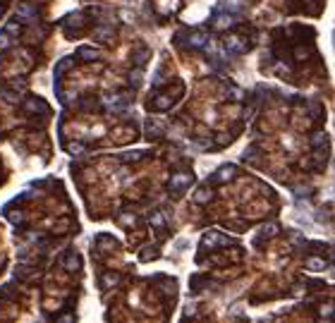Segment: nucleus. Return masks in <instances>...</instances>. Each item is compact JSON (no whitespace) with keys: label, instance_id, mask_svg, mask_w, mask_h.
Wrapping results in <instances>:
<instances>
[{"label":"nucleus","instance_id":"36","mask_svg":"<svg viewBox=\"0 0 335 323\" xmlns=\"http://www.w3.org/2000/svg\"><path fill=\"white\" fill-rule=\"evenodd\" d=\"M0 62H2V55H0Z\"/></svg>","mask_w":335,"mask_h":323},{"label":"nucleus","instance_id":"16","mask_svg":"<svg viewBox=\"0 0 335 323\" xmlns=\"http://www.w3.org/2000/svg\"><path fill=\"white\" fill-rule=\"evenodd\" d=\"M235 22H237V19H235V17H230V15H218V17L213 19V27H216L218 31H225V29H230Z\"/></svg>","mask_w":335,"mask_h":323},{"label":"nucleus","instance_id":"22","mask_svg":"<svg viewBox=\"0 0 335 323\" xmlns=\"http://www.w3.org/2000/svg\"><path fill=\"white\" fill-rule=\"evenodd\" d=\"M149 223H151L156 230H163V228H166V215H163L161 211H153L151 218H149Z\"/></svg>","mask_w":335,"mask_h":323},{"label":"nucleus","instance_id":"26","mask_svg":"<svg viewBox=\"0 0 335 323\" xmlns=\"http://www.w3.org/2000/svg\"><path fill=\"white\" fill-rule=\"evenodd\" d=\"M117 223H120V225H127V228H132V225H137V215L122 213V215H117Z\"/></svg>","mask_w":335,"mask_h":323},{"label":"nucleus","instance_id":"35","mask_svg":"<svg viewBox=\"0 0 335 323\" xmlns=\"http://www.w3.org/2000/svg\"><path fill=\"white\" fill-rule=\"evenodd\" d=\"M2 12H5V5H2V2H0V17H2Z\"/></svg>","mask_w":335,"mask_h":323},{"label":"nucleus","instance_id":"2","mask_svg":"<svg viewBox=\"0 0 335 323\" xmlns=\"http://www.w3.org/2000/svg\"><path fill=\"white\" fill-rule=\"evenodd\" d=\"M223 48L227 55H242V53L249 48V43H247L240 34H227L223 38Z\"/></svg>","mask_w":335,"mask_h":323},{"label":"nucleus","instance_id":"23","mask_svg":"<svg viewBox=\"0 0 335 323\" xmlns=\"http://www.w3.org/2000/svg\"><path fill=\"white\" fill-rule=\"evenodd\" d=\"M158 256H161L158 247H146V249H141V254H139L141 261H151V259H158Z\"/></svg>","mask_w":335,"mask_h":323},{"label":"nucleus","instance_id":"9","mask_svg":"<svg viewBox=\"0 0 335 323\" xmlns=\"http://www.w3.org/2000/svg\"><path fill=\"white\" fill-rule=\"evenodd\" d=\"M17 22L22 24V22H34L36 19V7L31 5V2H19L17 5Z\"/></svg>","mask_w":335,"mask_h":323},{"label":"nucleus","instance_id":"5","mask_svg":"<svg viewBox=\"0 0 335 323\" xmlns=\"http://www.w3.org/2000/svg\"><path fill=\"white\" fill-rule=\"evenodd\" d=\"M227 244H232V239L218 235V233H206L204 239H201V247H204V249H218V247H227Z\"/></svg>","mask_w":335,"mask_h":323},{"label":"nucleus","instance_id":"15","mask_svg":"<svg viewBox=\"0 0 335 323\" xmlns=\"http://www.w3.org/2000/svg\"><path fill=\"white\" fill-rule=\"evenodd\" d=\"M93 36H96L101 43H111V38L115 36V29H112V27H96V29H93Z\"/></svg>","mask_w":335,"mask_h":323},{"label":"nucleus","instance_id":"20","mask_svg":"<svg viewBox=\"0 0 335 323\" xmlns=\"http://www.w3.org/2000/svg\"><path fill=\"white\" fill-rule=\"evenodd\" d=\"M307 270H323L326 268V259H321V256H307Z\"/></svg>","mask_w":335,"mask_h":323},{"label":"nucleus","instance_id":"32","mask_svg":"<svg viewBox=\"0 0 335 323\" xmlns=\"http://www.w3.org/2000/svg\"><path fill=\"white\" fill-rule=\"evenodd\" d=\"M244 161H251V163H256V161H259V153H256V148H247V153H244Z\"/></svg>","mask_w":335,"mask_h":323},{"label":"nucleus","instance_id":"31","mask_svg":"<svg viewBox=\"0 0 335 323\" xmlns=\"http://www.w3.org/2000/svg\"><path fill=\"white\" fill-rule=\"evenodd\" d=\"M67 151H70L72 156H82L84 151H86V146H84V144H77V142H74V144H70V146H67Z\"/></svg>","mask_w":335,"mask_h":323},{"label":"nucleus","instance_id":"1","mask_svg":"<svg viewBox=\"0 0 335 323\" xmlns=\"http://www.w3.org/2000/svg\"><path fill=\"white\" fill-rule=\"evenodd\" d=\"M192 182H194L192 173H175V175L170 177V182H168V192L172 197H180V194H185L187 187H192Z\"/></svg>","mask_w":335,"mask_h":323},{"label":"nucleus","instance_id":"11","mask_svg":"<svg viewBox=\"0 0 335 323\" xmlns=\"http://www.w3.org/2000/svg\"><path fill=\"white\" fill-rule=\"evenodd\" d=\"M62 266H65V270H70V273H77V270L82 268V259H79V254H77V251H70V254H65Z\"/></svg>","mask_w":335,"mask_h":323},{"label":"nucleus","instance_id":"12","mask_svg":"<svg viewBox=\"0 0 335 323\" xmlns=\"http://www.w3.org/2000/svg\"><path fill=\"white\" fill-rule=\"evenodd\" d=\"M74 58L82 60V62H93V60H98V51L91 48V46H79L77 53H74Z\"/></svg>","mask_w":335,"mask_h":323},{"label":"nucleus","instance_id":"34","mask_svg":"<svg viewBox=\"0 0 335 323\" xmlns=\"http://www.w3.org/2000/svg\"><path fill=\"white\" fill-rule=\"evenodd\" d=\"M232 228H235L237 233H244V230H247V228H244V223H232Z\"/></svg>","mask_w":335,"mask_h":323},{"label":"nucleus","instance_id":"28","mask_svg":"<svg viewBox=\"0 0 335 323\" xmlns=\"http://www.w3.org/2000/svg\"><path fill=\"white\" fill-rule=\"evenodd\" d=\"M130 84H132V87H139L141 84V67H137V70L130 72Z\"/></svg>","mask_w":335,"mask_h":323},{"label":"nucleus","instance_id":"13","mask_svg":"<svg viewBox=\"0 0 335 323\" xmlns=\"http://www.w3.org/2000/svg\"><path fill=\"white\" fill-rule=\"evenodd\" d=\"M235 139H237V132H218L216 139H213L211 144L216 148H223V146H227V144H232Z\"/></svg>","mask_w":335,"mask_h":323},{"label":"nucleus","instance_id":"14","mask_svg":"<svg viewBox=\"0 0 335 323\" xmlns=\"http://www.w3.org/2000/svg\"><path fill=\"white\" fill-rule=\"evenodd\" d=\"M309 144H311L314 148H323L326 144H328V134H326L323 129H316V132L309 137Z\"/></svg>","mask_w":335,"mask_h":323},{"label":"nucleus","instance_id":"25","mask_svg":"<svg viewBox=\"0 0 335 323\" xmlns=\"http://www.w3.org/2000/svg\"><path fill=\"white\" fill-rule=\"evenodd\" d=\"M211 197H213V189H201V192H196L194 194V201L196 204H206V201H211Z\"/></svg>","mask_w":335,"mask_h":323},{"label":"nucleus","instance_id":"3","mask_svg":"<svg viewBox=\"0 0 335 323\" xmlns=\"http://www.w3.org/2000/svg\"><path fill=\"white\" fill-rule=\"evenodd\" d=\"M237 175V168L235 165H221L213 175L208 177L206 182H208V187H218V184H225V182H230L232 177Z\"/></svg>","mask_w":335,"mask_h":323},{"label":"nucleus","instance_id":"8","mask_svg":"<svg viewBox=\"0 0 335 323\" xmlns=\"http://www.w3.org/2000/svg\"><path fill=\"white\" fill-rule=\"evenodd\" d=\"M206 43H208V34H204V31H194V34L185 36V48H194V51H201Z\"/></svg>","mask_w":335,"mask_h":323},{"label":"nucleus","instance_id":"24","mask_svg":"<svg viewBox=\"0 0 335 323\" xmlns=\"http://www.w3.org/2000/svg\"><path fill=\"white\" fill-rule=\"evenodd\" d=\"M117 280H120L117 273H106V275L101 278V287H103V290H111V287L117 285Z\"/></svg>","mask_w":335,"mask_h":323},{"label":"nucleus","instance_id":"33","mask_svg":"<svg viewBox=\"0 0 335 323\" xmlns=\"http://www.w3.org/2000/svg\"><path fill=\"white\" fill-rule=\"evenodd\" d=\"M295 58H297V60H307L309 58L307 48H297V51H295Z\"/></svg>","mask_w":335,"mask_h":323},{"label":"nucleus","instance_id":"10","mask_svg":"<svg viewBox=\"0 0 335 323\" xmlns=\"http://www.w3.org/2000/svg\"><path fill=\"white\" fill-rule=\"evenodd\" d=\"M166 134V122H161V120H146V137L149 139H161Z\"/></svg>","mask_w":335,"mask_h":323},{"label":"nucleus","instance_id":"18","mask_svg":"<svg viewBox=\"0 0 335 323\" xmlns=\"http://www.w3.org/2000/svg\"><path fill=\"white\" fill-rule=\"evenodd\" d=\"M120 158H122V161H127V163H137V161L149 158V151H125Z\"/></svg>","mask_w":335,"mask_h":323},{"label":"nucleus","instance_id":"19","mask_svg":"<svg viewBox=\"0 0 335 323\" xmlns=\"http://www.w3.org/2000/svg\"><path fill=\"white\" fill-rule=\"evenodd\" d=\"M132 60H134V65H137V67H144V65H146V60H149V48H146V46H139V48L132 53Z\"/></svg>","mask_w":335,"mask_h":323},{"label":"nucleus","instance_id":"17","mask_svg":"<svg viewBox=\"0 0 335 323\" xmlns=\"http://www.w3.org/2000/svg\"><path fill=\"white\" fill-rule=\"evenodd\" d=\"M74 62H77V58H74V55H65V58L56 65V77H62V74H65V72H67Z\"/></svg>","mask_w":335,"mask_h":323},{"label":"nucleus","instance_id":"29","mask_svg":"<svg viewBox=\"0 0 335 323\" xmlns=\"http://www.w3.org/2000/svg\"><path fill=\"white\" fill-rule=\"evenodd\" d=\"M5 31H7L10 36H15V34H19V31H22V27H19V22L15 19V22H7V24H5Z\"/></svg>","mask_w":335,"mask_h":323},{"label":"nucleus","instance_id":"27","mask_svg":"<svg viewBox=\"0 0 335 323\" xmlns=\"http://www.w3.org/2000/svg\"><path fill=\"white\" fill-rule=\"evenodd\" d=\"M10 46H12V36L2 29V31H0V51H7Z\"/></svg>","mask_w":335,"mask_h":323},{"label":"nucleus","instance_id":"21","mask_svg":"<svg viewBox=\"0 0 335 323\" xmlns=\"http://www.w3.org/2000/svg\"><path fill=\"white\" fill-rule=\"evenodd\" d=\"M0 96H2L7 103H22V98H24L17 89H5V91H0Z\"/></svg>","mask_w":335,"mask_h":323},{"label":"nucleus","instance_id":"4","mask_svg":"<svg viewBox=\"0 0 335 323\" xmlns=\"http://www.w3.org/2000/svg\"><path fill=\"white\" fill-rule=\"evenodd\" d=\"M127 101H130L127 93H103L101 96V106L106 110H120V108L127 106Z\"/></svg>","mask_w":335,"mask_h":323},{"label":"nucleus","instance_id":"6","mask_svg":"<svg viewBox=\"0 0 335 323\" xmlns=\"http://www.w3.org/2000/svg\"><path fill=\"white\" fill-rule=\"evenodd\" d=\"M22 106H24V110H27L29 115H36L38 110H43V113H51L48 103H46V101H41V98H36V96L22 98Z\"/></svg>","mask_w":335,"mask_h":323},{"label":"nucleus","instance_id":"30","mask_svg":"<svg viewBox=\"0 0 335 323\" xmlns=\"http://www.w3.org/2000/svg\"><path fill=\"white\" fill-rule=\"evenodd\" d=\"M280 230H278V225H263V230H261V235L263 237H276Z\"/></svg>","mask_w":335,"mask_h":323},{"label":"nucleus","instance_id":"7","mask_svg":"<svg viewBox=\"0 0 335 323\" xmlns=\"http://www.w3.org/2000/svg\"><path fill=\"white\" fill-rule=\"evenodd\" d=\"M180 96H182V93H172V91H168V93H158V96L153 98L151 106H153L156 110H168V108H172V103H175Z\"/></svg>","mask_w":335,"mask_h":323}]
</instances>
